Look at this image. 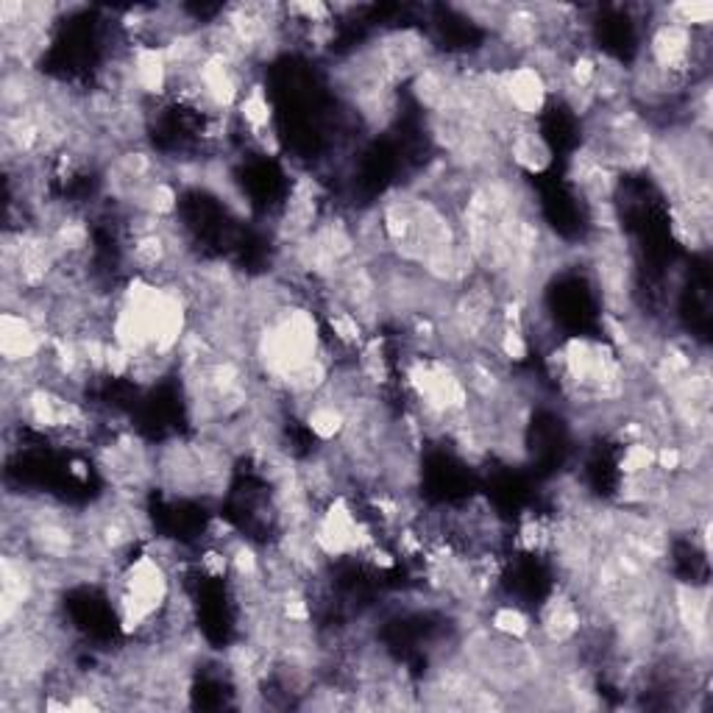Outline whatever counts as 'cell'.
Returning a JSON list of instances; mask_svg holds the SVG:
<instances>
[{
    "label": "cell",
    "instance_id": "1",
    "mask_svg": "<svg viewBox=\"0 0 713 713\" xmlns=\"http://www.w3.org/2000/svg\"><path fill=\"white\" fill-rule=\"evenodd\" d=\"M505 157L507 162L516 164L521 173H543L550 171L552 164V146L546 143V137L541 134V128L536 123H521L516 132L511 134V139L505 143Z\"/></svg>",
    "mask_w": 713,
    "mask_h": 713
},
{
    "label": "cell",
    "instance_id": "2",
    "mask_svg": "<svg viewBox=\"0 0 713 713\" xmlns=\"http://www.w3.org/2000/svg\"><path fill=\"white\" fill-rule=\"evenodd\" d=\"M485 625L496 636L513 638V641H527L536 632V619L516 602H493L485 613Z\"/></svg>",
    "mask_w": 713,
    "mask_h": 713
},
{
    "label": "cell",
    "instance_id": "3",
    "mask_svg": "<svg viewBox=\"0 0 713 713\" xmlns=\"http://www.w3.org/2000/svg\"><path fill=\"white\" fill-rule=\"evenodd\" d=\"M655 448L650 441H636L627 443V446H619V460H616V468H619L622 477H636V474H644L650 468H655Z\"/></svg>",
    "mask_w": 713,
    "mask_h": 713
}]
</instances>
